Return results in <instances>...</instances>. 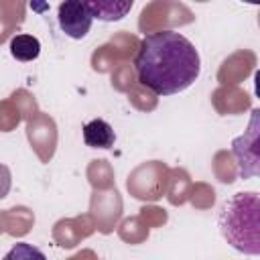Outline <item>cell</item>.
Masks as SVG:
<instances>
[{
  "instance_id": "5b68a950",
  "label": "cell",
  "mask_w": 260,
  "mask_h": 260,
  "mask_svg": "<svg viewBox=\"0 0 260 260\" xmlns=\"http://www.w3.org/2000/svg\"><path fill=\"white\" fill-rule=\"evenodd\" d=\"M258 138H260V110H252L248 130L232 140V150H230L238 167V175L242 179H252L260 175Z\"/></svg>"
},
{
  "instance_id": "4fadbf2b",
  "label": "cell",
  "mask_w": 260,
  "mask_h": 260,
  "mask_svg": "<svg viewBox=\"0 0 260 260\" xmlns=\"http://www.w3.org/2000/svg\"><path fill=\"white\" fill-rule=\"evenodd\" d=\"M35 225V213L32 209L24 205H14L10 209H4V234L12 238L26 236Z\"/></svg>"
},
{
  "instance_id": "277c9868",
  "label": "cell",
  "mask_w": 260,
  "mask_h": 260,
  "mask_svg": "<svg viewBox=\"0 0 260 260\" xmlns=\"http://www.w3.org/2000/svg\"><path fill=\"white\" fill-rule=\"evenodd\" d=\"M169 167L162 160H146L130 171L126 179V189L134 199L156 201L167 193Z\"/></svg>"
},
{
  "instance_id": "ac0fdd59",
  "label": "cell",
  "mask_w": 260,
  "mask_h": 260,
  "mask_svg": "<svg viewBox=\"0 0 260 260\" xmlns=\"http://www.w3.org/2000/svg\"><path fill=\"white\" fill-rule=\"evenodd\" d=\"M108 45L116 51L120 63H128L132 57H136V53L140 49V39L128 30H118L116 35L110 37Z\"/></svg>"
},
{
  "instance_id": "e0dca14e",
  "label": "cell",
  "mask_w": 260,
  "mask_h": 260,
  "mask_svg": "<svg viewBox=\"0 0 260 260\" xmlns=\"http://www.w3.org/2000/svg\"><path fill=\"white\" fill-rule=\"evenodd\" d=\"M87 181L89 185L93 187V191H108V189H114V169L112 165L106 160V158H93L89 165H87Z\"/></svg>"
},
{
  "instance_id": "52a82bcc",
  "label": "cell",
  "mask_w": 260,
  "mask_h": 260,
  "mask_svg": "<svg viewBox=\"0 0 260 260\" xmlns=\"http://www.w3.org/2000/svg\"><path fill=\"white\" fill-rule=\"evenodd\" d=\"M26 138L35 150V154L39 156L41 162H49L57 150V124L55 120L45 114L39 112L37 116H32L26 122Z\"/></svg>"
},
{
  "instance_id": "5bb4252c",
  "label": "cell",
  "mask_w": 260,
  "mask_h": 260,
  "mask_svg": "<svg viewBox=\"0 0 260 260\" xmlns=\"http://www.w3.org/2000/svg\"><path fill=\"white\" fill-rule=\"evenodd\" d=\"M26 4L20 0H0V45L22 24Z\"/></svg>"
},
{
  "instance_id": "30bf717a",
  "label": "cell",
  "mask_w": 260,
  "mask_h": 260,
  "mask_svg": "<svg viewBox=\"0 0 260 260\" xmlns=\"http://www.w3.org/2000/svg\"><path fill=\"white\" fill-rule=\"evenodd\" d=\"M256 53L250 49H240L225 57L217 69V81L221 85H240L256 67Z\"/></svg>"
},
{
  "instance_id": "6da1fadb",
  "label": "cell",
  "mask_w": 260,
  "mask_h": 260,
  "mask_svg": "<svg viewBox=\"0 0 260 260\" xmlns=\"http://www.w3.org/2000/svg\"><path fill=\"white\" fill-rule=\"evenodd\" d=\"M136 81L154 95H173L187 89L201 71L195 45L175 30L146 35L134 57Z\"/></svg>"
},
{
  "instance_id": "ba28073f",
  "label": "cell",
  "mask_w": 260,
  "mask_h": 260,
  "mask_svg": "<svg viewBox=\"0 0 260 260\" xmlns=\"http://www.w3.org/2000/svg\"><path fill=\"white\" fill-rule=\"evenodd\" d=\"M95 232V223L89 213H81L75 217H63L53 225V240L61 248H75L85 238Z\"/></svg>"
},
{
  "instance_id": "8992f818",
  "label": "cell",
  "mask_w": 260,
  "mask_h": 260,
  "mask_svg": "<svg viewBox=\"0 0 260 260\" xmlns=\"http://www.w3.org/2000/svg\"><path fill=\"white\" fill-rule=\"evenodd\" d=\"M122 195L118 189L108 191H93L89 199V215L95 223V230L100 234H112L114 228H118V221L122 217Z\"/></svg>"
},
{
  "instance_id": "44dd1931",
  "label": "cell",
  "mask_w": 260,
  "mask_h": 260,
  "mask_svg": "<svg viewBox=\"0 0 260 260\" xmlns=\"http://www.w3.org/2000/svg\"><path fill=\"white\" fill-rule=\"evenodd\" d=\"M148 228L140 221L138 215H132V217H126L122 219V223L118 225V236L122 242L126 244H142L148 240Z\"/></svg>"
},
{
  "instance_id": "d6986e66",
  "label": "cell",
  "mask_w": 260,
  "mask_h": 260,
  "mask_svg": "<svg viewBox=\"0 0 260 260\" xmlns=\"http://www.w3.org/2000/svg\"><path fill=\"white\" fill-rule=\"evenodd\" d=\"M41 53V43L32 35H16L10 39V55L18 61H32Z\"/></svg>"
},
{
  "instance_id": "9a60e30c",
  "label": "cell",
  "mask_w": 260,
  "mask_h": 260,
  "mask_svg": "<svg viewBox=\"0 0 260 260\" xmlns=\"http://www.w3.org/2000/svg\"><path fill=\"white\" fill-rule=\"evenodd\" d=\"M191 175L187 173V169L183 167H175L169 171V183H167V199L171 205L179 207L183 203H187L189 199V191H191Z\"/></svg>"
},
{
  "instance_id": "ffe728a7",
  "label": "cell",
  "mask_w": 260,
  "mask_h": 260,
  "mask_svg": "<svg viewBox=\"0 0 260 260\" xmlns=\"http://www.w3.org/2000/svg\"><path fill=\"white\" fill-rule=\"evenodd\" d=\"M211 169H213V175L219 183H225V185H232L238 177V167L234 162V156L230 150H217L213 154V160H211Z\"/></svg>"
},
{
  "instance_id": "83f0119b",
  "label": "cell",
  "mask_w": 260,
  "mask_h": 260,
  "mask_svg": "<svg viewBox=\"0 0 260 260\" xmlns=\"http://www.w3.org/2000/svg\"><path fill=\"white\" fill-rule=\"evenodd\" d=\"M2 260H47V256L37 246L26 244V242H18L8 250V254Z\"/></svg>"
},
{
  "instance_id": "3957f363",
  "label": "cell",
  "mask_w": 260,
  "mask_h": 260,
  "mask_svg": "<svg viewBox=\"0 0 260 260\" xmlns=\"http://www.w3.org/2000/svg\"><path fill=\"white\" fill-rule=\"evenodd\" d=\"M195 20V14L183 2L171 0H154L148 2L138 16V28L144 35L171 30L175 26H185Z\"/></svg>"
},
{
  "instance_id": "7402d4cb",
  "label": "cell",
  "mask_w": 260,
  "mask_h": 260,
  "mask_svg": "<svg viewBox=\"0 0 260 260\" xmlns=\"http://www.w3.org/2000/svg\"><path fill=\"white\" fill-rule=\"evenodd\" d=\"M118 65H120V59H118L116 51H114L108 43L102 45V47H98V49L91 53V69L98 71V73L114 71Z\"/></svg>"
},
{
  "instance_id": "7c38bea8",
  "label": "cell",
  "mask_w": 260,
  "mask_h": 260,
  "mask_svg": "<svg viewBox=\"0 0 260 260\" xmlns=\"http://www.w3.org/2000/svg\"><path fill=\"white\" fill-rule=\"evenodd\" d=\"M132 0H87L85 6L91 14V18L104 20V22H114L124 18L130 8H132Z\"/></svg>"
},
{
  "instance_id": "f1b7e54d",
  "label": "cell",
  "mask_w": 260,
  "mask_h": 260,
  "mask_svg": "<svg viewBox=\"0 0 260 260\" xmlns=\"http://www.w3.org/2000/svg\"><path fill=\"white\" fill-rule=\"evenodd\" d=\"M138 217H140V221H142L148 230H150V228H160V225H165L167 219H169L167 211H165L162 207H158V205H144V207H140Z\"/></svg>"
},
{
  "instance_id": "cb8c5ba5",
  "label": "cell",
  "mask_w": 260,
  "mask_h": 260,
  "mask_svg": "<svg viewBox=\"0 0 260 260\" xmlns=\"http://www.w3.org/2000/svg\"><path fill=\"white\" fill-rule=\"evenodd\" d=\"M134 85H136V71H134V65H130V63H120V65L112 71V87H114L116 91L128 93Z\"/></svg>"
},
{
  "instance_id": "484cf974",
  "label": "cell",
  "mask_w": 260,
  "mask_h": 260,
  "mask_svg": "<svg viewBox=\"0 0 260 260\" xmlns=\"http://www.w3.org/2000/svg\"><path fill=\"white\" fill-rule=\"evenodd\" d=\"M8 100L18 108V112H20L22 120H26V122H28L32 116H37V114H39L37 100H35V95H32L30 91H26V89H16V91H12Z\"/></svg>"
},
{
  "instance_id": "4dcf8cb0",
  "label": "cell",
  "mask_w": 260,
  "mask_h": 260,
  "mask_svg": "<svg viewBox=\"0 0 260 260\" xmlns=\"http://www.w3.org/2000/svg\"><path fill=\"white\" fill-rule=\"evenodd\" d=\"M67 260H100V258H98V254H95L93 250H89V248H83V250L75 252L73 256H69Z\"/></svg>"
},
{
  "instance_id": "1f68e13d",
  "label": "cell",
  "mask_w": 260,
  "mask_h": 260,
  "mask_svg": "<svg viewBox=\"0 0 260 260\" xmlns=\"http://www.w3.org/2000/svg\"><path fill=\"white\" fill-rule=\"evenodd\" d=\"M0 234H4V211H0Z\"/></svg>"
},
{
  "instance_id": "603a6c76",
  "label": "cell",
  "mask_w": 260,
  "mask_h": 260,
  "mask_svg": "<svg viewBox=\"0 0 260 260\" xmlns=\"http://www.w3.org/2000/svg\"><path fill=\"white\" fill-rule=\"evenodd\" d=\"M191 205L195 209H211L213 203H215V191L211 185L203 183V181H197L191 185V191H189V199Z\"/></svg>"
},
{
  "instance_id": "9c48e42d",
  "label": "cell",
  "mask_w": 260,
  "mask_h": 260,
  "mask_svg": "<svg viewBox=\"0 0 260 260\" xmlns=\"http://www.w3.org/2000/svg\"><path fill=\"white\" fill-rule=\"evenodd\" d=\"M57 18L61 30L71 39H83L91 28V14L85 2L79 0H65L57 8Z\"/></svg>"
},
{
  "instance_id": "f546056e",
  "label": "cell",
  "mask_w": 260,
  "mask_h": 260,
  "mask_svg": "<svg viewBox=\"0 0 260 260\" xmlns=\"http://www.w3.org/2000/svg\"><path fill=\"white\" fill-rule=\"evenodd\" d=\"M10 185H12V175H10V169L6 165H0V199H4L10 191Z\"/></svg>"
},
{
  "instance_id": "4316f807",
  "label": "cell",
  "mask_w": 260,
  "mask_h": 260,
  "mask_svg": "<svg viewBox=\"0 0 260 260\" xmlns=\"http://www.w3.org/2000/svg\"><path fill=\"white\" fill-rule=\"evenodd\" d=\"M20 120L22 116L18 108L10 100H2L0 102V132H12L20 124Z\"/></svg>"
},
{
  "instance_id": "d4e9b609",
  "label": "cell",
  "mask_w": 260,
  "mask_h": 260,
  "mask_svg": "<svg viewBox=\"0 0 260 260\" xmlns=\"http://www.w3.org/2000/svg\"><path fill=\"white\" fill-rule=\"evenodd\" d=\"M128 100H130V104H132L136 110H140V112H152V110L156 108V104H158V98H156L150 89H146L144 85H140L138 81H136V85L128 91Z\"/></svg>"
},
{
  "instance_id": "2e32d148",
  "label": "cell",
  "mask_w": 260,
  "mask_h": 260,
  "mask_svg": "<svg viewBox=\"0 0 260 260\" xmlns=\"http://www.w3.org/2000/svg\"><path fill=\"white\" fill-rule=\"evenodd\" d=\"M114 140V128L102 118H93L83 126V142L89 148H112Z\"/></svg>"
},
{
  "instance_id": "7a4b0ae2",
  "label": "cell",
  "mask_w": 260,
  "mask_h": 260,
  "mask_svg": "<svg viewBox=\"0 0 260 260\" xmlns=\"http://www.w3.org/2000/svg\"><path fill=\"white\" fill-rule=\"evenodd\" d=\"M223 240L248 256L260 254V197L256 191H242L230 197L217 217Z\"/></svg>"
},
{
  "instance_id": "8fae6325",
  "label": "cell",
  "mask_w": 260,
  "mask_h": 260,
  "mask_svg": "<svg viewBox=\"0 0 260 260\" xmlns=\"http://www.w3.org/2000/svg\"><path fill=\"white\" fill-rule=\"evenodd\" d=\"M211 104L217 114L221 116H236L244 114L252 106V98L240 85H219L211 93Z\"/></svg>"
}]
</instances>
